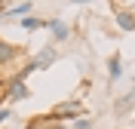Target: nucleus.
I'll return each instance as SVG.
<instances>
[{
    "label": "nucleus",
    "mask_w": 135,
    "mask_h": 129,
    "mask_svg": "<svg viewBox=\"0 0 135 129\" xmlns=\"http://www.w3.org/2000/svg\"><path fill=\"white\" fill-rule=\"evenodd\" d=\"M46 28L52 31V40H55V43H65L68 37H71V25H68V22H61V18H49V22H46Z\"/></svg>",
    "instance_id": "obj_3"
},
{
    "label": "nucleus",
    "mask_w": 135,
    "mask_h": 129,
    "mask_svg": "<svg viewBox=\"0 0 135 129\" xmlns=\"http://www.w3.org/2000/svg\"><path fill=\"white\" fill-rule=\"evenodd\" d=\"M114 18H117V28H123V31H135V12H132V9H120Z\"/></svg>",
    "instance_id": "obj_7"
},
{
    "label": "nucleus",
    "mask_w": 135,
    "mask_h": 129,
    "mask_svg": "<svg viewBox=\"0 0 135 129\" xmlns=\"http://www.w3.org/2000/svg\"><path fill=\"white\" fill-rule=\"evenodd\" d=\"M9 114H12L9 108H0V123H3V120H9Z\"/></svg>",
    "instance_id": "obj_12"
},
{
    "label": "nucleus",
    "mask_w": 135,
    "mask_h": 129,
    "mask_svg": "<svg viewBox=\"0 0 135 129\" xmlns=\"http://www.w3.org/2000/svg\"><path fill=\"white\" fill-rule=\"evenodd\" d=\"M89 126H92V123L83 120V117H80V120H74V129H89Z\"/></svg>",
    "instance_id": "obj_11"
},
{
    "label": "nucleus",
    "mask_w": 135,
    "mask_h": 129,
    "mask_svg": "<svg viewBox=\"0 0 135 129\" xmlns=\"http://www.w3.org/2000/svg\"><path fill=\"white\" fill-rule=\"evenodd\" d=\"M120 74H123V61H120V55H110L108 59V80L114 83V80H120Z\"/></svg>",
    "instance_id": "obj_8"
},
{
    "label": "nucleus",
    "mask_w": 135,
    "mask_h": 129,
    "mask_svg": "<svg viewBox=\"0 0 135 129\" xmlns=\"http://www.w3.org/2000/svg\"><path fill=\"white\" fill-rule=\"evenodd\" d=\"M16 59H18V46H12V43H6L0 37V68L3 65H12Z\"/></svg>",
    "instance_id": "obj_6"
},
{
    "label": "nucleus",
    "mask_w": 135,
    "mask_h": 129,
    "mask_svg": "<svg viewBox=\"0 0 135 129\" xmlns=\"http://www.w3.org/2000/svg\"><path fill=\"white\" fill-rule=\"evenodd\" d=\"M22 28H25V31H37V28H46V22H40V18L28 16V18H22Z\"/></svg>",
    "instance_id": "obj_9"
},
{
    "label": "nucleus",
    "mask_w": 135,
    "mask_h": 129,
    "mask_svg": "<svg viewBox=\"0 0 135 129\" xmlns=\"http://www.w3.org/2000/svg\"><path fill=\"white\" fill-rule=\"evenodd\" d=\"M34 3H16V6H3L0 3V18H28Z\"/></svg>",
    "instance_id": "obj_4"
},
{
    "label": "nucleus",
    "mask_w": 135,
    "mask_h": 129,
    "mask_svg": "<svg viewBox=\"0 0 135 129\" xmlns=\"http://www.w3.org/2000/svg\"><path fill=\"white\" fill-rule=\"evenodd\" d=\"M132 102H135V89H132V92L126 95V98H120V102H117V111H126V108H129Z\"/></svg>",
    "instance_id": "obj_10"
},
{
    "label": "nucleus",
    "mask_w": 135,
    "mask_h": 129,
    "mask_svg": "<svg viewBox=\"0 0 135 129\" xmlns=\"http://www.w3.org/2000/svg\"><path fill=\"white\" fill-rule=\"evenodd\" d=\"M55 59H59V52H55V46H43V49L37 52V55H34L31 61H34V68L40 71V68H49V65H52Z\"/></svg>",
    "instance_id": "obj_5"
},
{
    "label": "nucleus",
    "mask_w": 135,
    "mask_h": 129,
    "mask_svg": "<svg viewBox=\"0 0 135 129\" xmlns=\"http://www.w3.org/2000/svg\"><path fill=\"white\" fill-rule=\"evenodd\" d=\"M3 92H6L9 98H16V102H18V98H28V95H31V92H28V86H25V80L18 77V74L6 80V89H3Z\"/></svg>",
    "instance_id": "obj_2"
},
{
    "label": "nucleus",
    "mask_w": 135,
    "mask_h": 129,
    "mask_svg": "<svg viewBox=\"0 0 135 129\" xmlns=\"http://www.w3.org/2000/svg\"><path fill=\"white\" fill-rule=\"evenodd\" d=\"M83 111H86V108L80 102H61V104H55V108L46 114V120H49V123H65V120L74 123V120L83 117Z\"/></svg>",
    "instance_id": "obj_1"
}]
</instances>
